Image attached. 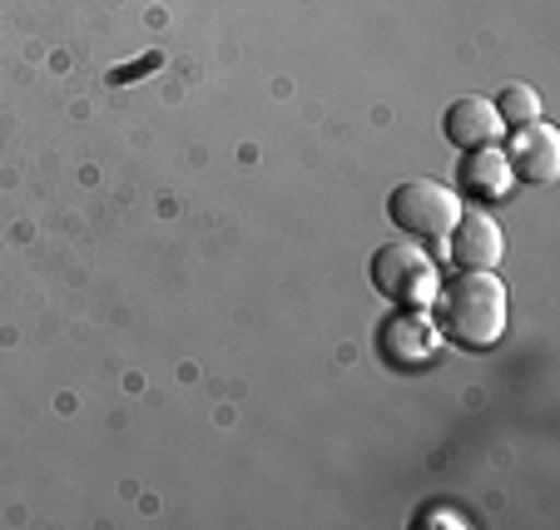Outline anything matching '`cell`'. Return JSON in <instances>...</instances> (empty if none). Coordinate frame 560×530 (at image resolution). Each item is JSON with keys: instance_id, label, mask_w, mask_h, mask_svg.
Here are the masks:
<instances>
[{"instance_id": "6da1fadb", "label": "cell", "mask_w": 560, "mask_h": 530, "mask_svg": "<svg viewBox=\"0 0 560 530\" xmlns=\"http://www.w3.org/2000/svg\"><path fill=\"white\" fill-rule=\"evenodd\" d=\"M432 322L452 348H497L501 332H506V283L497 278V268H462L456 278L436 283Z\"/></svg>"}, {"instance_id": "5b68a950", "label": "cell", "mask_w": 560, "mask_h": 530, "mask_svg": "<svg viewBox=\"0 0 560 530\" xmlns=\"http://www.w3.org/2000/svg\"><path fill=\"white\" fill-rule=\"evenodd\" d=\"M506 164L521 184H556L560 179V134H556V125L536 119V125L511 129Z\"/></svg>"}, {"instance_id": "8992f818", "label": "cell", "mask_w": 560, "mask_h": 530, "mask_svg": "<svg viewBox=\"0 0 560 530\" xmlns=\"http://www.w3.org/2000/svg\"><path fill=\"white\" fill-rule=\"evenodd\" d=\"M446 248H452L456 268H497L501 254H506V238H501L497 219H487L481 209H462V219L446 234Z\"/></svg>"}, {"instance_id": "7a4b0ae2", "label": "cell", "mask_w": 560, "mask_h": 530, "mask_svg": "<svg viewBox=\"0 0 560 530\" xmlns=\"http://www.w3.org/2000/svg\"><path fill=\"white\" fill-rule=\"evenodd\" d=\"M387 219L417 244H442L452 223L462 219V199L436 179H407L387 193Z\"/></svg>"}, {"instance_id": "9c48e42d", "label": "cell", "mask_w": 560, "mask_h": 530, "mask_svg": "<svg viewBox=\"0 0 560 530\" xmlns=\"http://www.w3.org/2000/svg\"><path fill=\"white\" fill-rule=\"evenodd\" d=\"M491 105H497V115H501V125H506V129L536 125V119H540V95L530 85H506L497 99H491Z\"/></svg>"}, {"instance_id": "3957f363", "label": "cell", "mask_w": 560, "mask_h": 530, "mask_svg": "<svg viewBox=\"0 0 560 530\" xmlns=\"http://www.w3.org/2000/svg\"><path fill=\"white\" fill-rule=\"evenodd\" d=\"M372 287L397 308H422L436 293V263L417 238H392L372 254Z\"/></svg>"}, {"instance_id": "277c9868", "label": "cell", "mask_w": 560, "mask_h": 530, "mask_svg": "<svg viewBox=\"0 0 560 530\" xmlns=\"http://www.w3.org/2000/svg\"><path fill=\"white\" fill-rule=\"evenodd\" d=\"M436 342H442V332H436L432 313L407 308L377 328V357L387 367H427L436 357Z\"/></svg>"}, {"instance_id": "52a82bcc", "label": "cell", "mask_w": 560, "mask_h": 530, "mask_svg": "<svg viewBox=\"0 0 560 530\" xmlns=\"http://www.w3.org/2000/svg\"><path fill=\"white\" fill-rule=\"evenodd\" d=\"M442 134L466 154V149H481V144H501L506 125H501V115H497V105H491V99L462 95V99H452V105H446Z\"/></svg>"}, {"instance_id": "30bf717a", "label": "cell", "mask_w": 560, "mask_h": 530, "mask_svg": "<svg viewBox=\"0 0 560 530\" xmlns=\"http://www.w3.org/2000/svg\"><path fill=\"white\" fill-rule=\"evenodd\" d=\"M417 526H422V530H432V526H466V520L462 516H456V510H422V520H417Z\"/></svg>"}, {"instance_id": "ba28073f", "label": "cell", "mask_w": 560, "mask_h": 530, "mask_svg": "<svg viewBox=\"0 0 560 530\" xmlns=\"http://www.w3.org/2000/svg\"><path fill=\"white\" fill-rule=\"evenodd\" d=\"M511 184H516V174H511L506 164V149L501 144H481V149H466L462 169H456V189L466 193V199H506Z\"/></svg>"}]
</instances>
